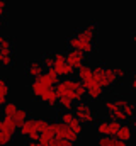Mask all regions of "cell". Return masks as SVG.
<instances>
[{
  "instance_id": "obj_1",
  "label": "cell",
  "mask_w": 136,
  "mask_h": 146,
  "mask_svg": "<svg viewBox=\"0 0 136 146\" xmlns=\"http://www.w3.org/2000/svg\"><path fill=\"white\" fill-rule=\"evenodd\" d=\"M92 75H94L95 83L101 85L102 88L112 87V85L117 82V78H116V75L112 72V68L104 66V65H95V66H92Z\"/></svg>"
},
{
  "instance_id": "obj_2",
  "label": "cell",
  "mask_w": 136,
  "mask_h": 146,
  "mask_svg": "<svg viewBox=\"0 0 136 146\" xmlns=\"http://www.w3.org/2000/svg\"><path fill=\"white\" fill-rule=\"evenodd\" d=\"M73 114L75 117L82 122V124H92L95 122V117H97V112L92 109V106L85 100H80V102H75L73 106Z\"/></svg>"
},
{
  "instance_id": "obj_3",
  "label": "cell",
  "mask_w": 136,
  "mask_h": 146,
  "mask_svg": "<svg viewBox=\"0 0 136 146\" xmlns=\"http://www.w3.org/2000/svg\"><path fill=\"white\" fill-rule=\"evenodd\" d=\"M49 127L53 129V133H55V138L56 139H67L70 143H77L78 141V134H75L70 127H68L67 124H63L61 121H53V122H49Z\"/></svg>"
},
{
  "instance_id": "obj_4",
  "label": "cell",
  "mask_w": 136,
  "mask_h": 146,
  "mask_svg": "<svg viewBox=\"0 0 136 146\" xmlns=\"http://www.w3.org/2000/svg\"><path fill=\"white\" fill-rule=\"evenodd\" d=\"M53 85H55V83H53V80L49 78V75H48V73L44 72L43 75H39L37 78H34L29 87H31V94H33L36 99H39L46 90L53 88Z\"/></svg>"
},
{
  "instance_id": "obj_5",
  "label": "cell",
  "mask_w": 136,
  "mask_h": 146,
  "mask_svg": "<svg viewBox=\"0 0 136 146\" xmlns=\"http://www.w3.org/2000/svg\"><path fill=\"white\" fill-rule=\"evenodd\" d=\"M77 85H78V78L77 80L75 78H63V80H60L56 83V87H55V92H56L58 99L67 97V99H71L73 100V94H75Z\"/></svg>"
},
{
  "instance_id": "obj_6",
  "label": "cell",
  "mask_w": 136,
  "mask_h": 146,
  "mask_svg": "<svg viewBox=\"0 0 136 146\" xmlns=\"http://www.w3.org/2000/svg\"><path fill=\"white\" fill-rule=\"evenodd\" d=\"M67 44H68V48H70V49H77V51H82L83 54L94 53V49H95V46H94V44L82 41L80 37H77L75 34H73V36H70V37L67 39Z\"/></svg>"
},
{
  "instance_id": "obj_7",
  "label": "cell",
  "mask_w": 136,
  "mask_h": 146,
  "mask_svg": "<svg viewBox=\"0 0 136 146\" xmlns=\"http://www.w3.org/2000/svg\"><path fill=\"white\" fill-rule=\"evenodd\" d=\"M75 36L80 37L82 41H85V42H90V44H94V41H95V36H97V22H89L85 27H82V29H78L77 33H75Z\"/></svg>"
},
{
  "instance_id": "obj_8",
  "label": "cell",
  "mask_w": 136,
  "mask_h": 146,
  "mask_svg": "<svg viewBox=\"0 0 136 146\" xmlns=\"http://www.w3.org/2000/svg\"><path fill=\"white\" fill-rule=\"evenodd\" d=\"M60 121L63 122V124H67L68 127L75 133V134H82V131H83V126H82V122L75 117V114L73 112H61L60 114Z\"/></svg>"
},
{
  "instance_id": "obj_9",
  "label": "cell",
  "mask_w": 136,
  "mask_h": 146,
  "mask_svg": "<svg viewBox=\"0 0 136 146\" xmlns=\"http://www.w3.org/2000/svg\"><path fill=\"white\" fill-rule=\"evenodd\" d=\"M19 133L27 138L29 141H37L39 139V133L36 131V126H34V117H27L26 122L19 127Z\"/></svg>"
},
{
  "instance_id": "obj_10",
  "label": "cell",
  "mask_w": 136,
  "mask_h": 146,
  "mask_svg": "<svg viewBox=\"0 0 136 146\" xmlns=\"http://www.w3.org/2000/svg\"><path fill=\"white\" fill-rule=\"evenodd\" d=\"M114 104L119 107V109L124 112V115L128 117V119H131V117H135V112H136V106L128 99V97H124V95H119V97H116L114 99Z\"/></svg>"
},
{
  "instance_id": "obj_11",
  "label": "cell",
  "mask_w": 136,
  "mask_h": 146,
  "mask_svg": "<svg viewBox=\"0 0 136 146\" xmlns=\"http://www.w3.org/2000/svg\"><path fill=\"white\" fill-rule=\"evenodd\" d=\"M65 60L73 70H78L85 63V54L82 51H77V49H68L65 53Z\"/></svg>"
},
{
  "instance_id": "obj_12",
  "label": "cell",
  "mask_w": 136,
  "mask_h": 146,
  "mask_svg": "<svg viewBox=\"0 0 136 146\" xmlns=\"http://www.w3.org/2000/svg\"><path fill=\"white\" fill-rule=\"evenodd\" d=\"M116 139H119V141H124V143H128L131 138H133V127L129 126V124H121V127H119V131L116 133V136H114Z\"/></svg>"
},
{
  "instance_id": "obj_13",
  "label": "cell",
  "mask_w": 136,
  "mask_h": 146,
  "mask_svg": "<svg viewBox=\"0 0 136 146\" xmlns=\"http://www.w3.org/2000/svg\"><path fill=\"white\" fill-rule=\"evenodd\" d=\"M26 73H27V76H33V78H37L39 75H43L44 73V66L41 65V61H31L27 66H26Z\"/></svg>"
},
{
  "instance_id": "obj_14",
  "label": "cell",
  "mask_w": 136,
  "mask_h": 146,
  "mask_svg": "<svg viewBox=\"0 0 136 146\" xmlns=\"http://www.w3.org/2000/svg\"><path fill=\"white\" fill-rule=\"evenodd\" d=\"M39 100L46 102L49 107H56V106H58V95H56L55 88H49V90H46V92H44V94L39 97Z\"/></svg>"
},
{
  "instance_id": "obj_15",
  "label": "cell",
  "mask_w": 136,
  "mask_h": 146,
  "mask_svg": "<svg viewBox=\"0 0 136 146\" xmlns=\"http://www.w3.org/2000/svg\"><path fill=\"white\" fill-rule=\"evenodd\" d=\"M85 94L92 99V100H97V99H101L102 95H104V88H102L101 85H97V83H94V85H89V87H85Z\"/></svg>"
},
{
  "instance_id": "obj_16",
  "label": "cell",
  "mask_w": 136,
  "mask_h": 146,
  "mask_svg": "<svg viewBox=\"0 0 136 146\" xmlns=\"http://www.w3.org/2000/svg\"><path fill=\"white\" fill-rule=\"evenodd\" d=\"M14 51L0 49V66H12L14 65Z\"/></svg>"
},
{
  "instance_id": "obj_17",
  "label": "cell",
  "mask_w": 136,
  "mask_h": 146,
  "mask_svg": "<svg viewBox=\"0 0 136 146\" xmlns=\"http://www.w3.org/2000/svg\"><path fill=\"white\" fill-rule=\"evenodd\" d=\"M77 75H78V80H80L82 83L87 82V80H90V78H92V66L87 65V63H83V65L77 70Z\"/></svg>"
},
{
  "instance_id": "obj_18",
  "label": "cell",
  "mask_w": 136,
  "mask_h": 146,
  "mask_svg": "<svg viewBox=\"0 0 136 146\" xmlns=\"http://www.w3.org/2000/svg\"><path fill=\"white\" fill-rule=\"evenodd\" d=\"M56 138H55V133H53V129L48 126L41 134H39V139H37V143H41V145H49V143H53Z\"/></svg>"
},
{
  "instance_id": "obj_19",
  "label": "cell",
  "mask_w": 136,
  "mask_h": 146,
  "mask_svg": "<svg viewBox=\"0 0 136 146\" xmlns=\"http://www.w3.org/2000/svg\"><path fill=\"white\" fill-rule=\"evenodd\" d=\"M9 92H10V87H9V82L0 76V107L7 102V97H9Z\"/></svg>"
},
{
  "instance_id": "obj_20",
  "label": "cell",
  "mask_w": 136,
  "mask_h": 146,
  "mask_svg": "<svg viewBox=\"0 0 136 146\" xmlns=\"http://www.w3.org/2000/svg\"><path fill=\"white\" fill-rule=\"evenodd\" d=\"M12 119H14V122H15V126H17V129L26 122V119H27V110L22 109V107H19V109L15 110V114L12 115Z\"/></svg>"
},
{
  "instance_id": "obj_21",
  "label": "cell",
  "mask_w": 136,
  "mask_h": 146,
  "mask_svg": "<svg viewBox=\"0 0 136 146\" xmlns=\"http://www.w3.org/2000/svg\"><path fill=\"white\" fill-rule=\"evenodd\" d=\"M19 109V106L15 104V102H12V100H7L3 106H2V114H3V117H12L14 114H15V110Z\"/></svg>"
},
{
  "instance_id": "obj_22",
  "label": "cell",
  "mask_w": 136,
  "mask_h": 146,
  "mask_svg": "<svg viewBox=\"0 0 136 146\" xmlns=\"http://www.w3.org/2000/svg\"><path fill=\"white\" fill-rule=\"evenodd\" d=\"M41 65L44 66V68H53L55 66V56H53V53H46V54H43V61H41Z\"/></svg>"
},
{
  "instance_id": "obj_23",
  "label": "cell",
  "mask_w": 136,
  "mask_h": 146,
  "mask_svg": "<svg viewBox=\"0 0 136 146\" xmlns=\"http://www.w3.org/2000/svg\"><path fill=\"white\" fill-rule=\"evenodd\" d=\"M97 133L101 136H107L109 134V121L107 119H102L97 122Z\"/></svg>"
},
{
  "instance_id": "obj_24",
  "label": "cell",
  "mask_w": 136,
  "mask_h": 146,
  "mask_svg": "<svg viewBox=\"0 0 136 146\" xmlns=\"http://www.w3.org/2000/svg\"><path fill=\"white\" fill-rule=\"evenodd\" d=\"M34 126H36V131L41 134L48 126H49V121H46V119H37V117H34Z\"/></svg>"
},
{
  "instance_id": "obj_25",
  "label": "cell",
  "mask_w": 136,
  "mask_h": 146,
  "mask_svg": "<svg viewBox=\"0 0 136 146\" xmlns=\"http://www.w3.org/2000/svg\"><path fill=\"white\" fill-rule=\"evenodd\" d=\"M119 127H121V122H117V121H112V119H109V134H107V136L114 138V136H116V133L119 131Z\"/></svg>"
},
{
  "instance_id": "obj_26",
  "label": "cell",
  "mask_w": 136,
  "mask_h": 146,
  "mask_svg": "<svg viewBox=\"0 0 136 146\" xmlns=\"http://www.w3.org/2000/svg\"><path fill=\"white\" fill-rule=\"evenodd\" d=\"M114 143H116V138H111V136H101L97 141L99 146H114Z\"/></svg>"
},
{
  "instance_id": "obj_27",
  "label": "cell",
  "mask_w": 136,
  "mask_h": 146,
  "mask_svg": "<svg viewBox=\"0 0 136 146\" xmlns=\"http://www.w3.org/2000/svg\"><path fill=\"white\" fill-rule=\"evenodd\" d=\"M112 72H114V75H116V78L119 80V78H124L126 75H128V70L124 68V66H114L112 68Z\"/></svg>"
},
{
  "instance_id": "obj_28",
  "label": "cell",
  "mask_w": 136,
  "mask_h": 146,
  "mask_svg": "<svg viewBox=\"0 0 136 146\" xmlns=\"http://www.w3.org/2000/svg\"><path fill=\"white\" fill-rule=\"evenodd\" d=\"M104 107H105V110H107L109 114H112V112H116V110L119 109V107L114 104V100H105V102H104Z\"/></svg>"
},
{
  "instance_id": "obj_29",
  "label": "cell",
  "mask_w": 136,
  "mask_h": 146,
  "mask_svg": "<svg viewBox=\"0 0 136 146\" xmlns=\"http://www.w3.org/2000/svg\"><path fill=\"white\" fill-rule=\"evenodd\" d=\"M46 73H48V75H49V78H51V80H53V83H55V85H56V83H58V82H60V76H58V73L55 72V70H53V68H49V70H46Z\"/></svg>"
},
{
  "instance_id": "obj_30",
  "label": "cell",
  "mask_w": 136,
  "mask_h": 146,
  "mask_svg": "<svg viewBox=\"0 0 136 146\" xmlns=\"http://www.w3.org/2000/svg\"><path fill=\"white\" fill-rule=\"evenodd\" d=\"M55 146H75V145L67 141V139H55Z\"/></svg>"
},
{
  "instance_id": "obj_31",
  "label": "cell",
  "mask_w": 136,
  "mask_h": 146,
  "mask_svg": "<svg viewBox=\"0 0 136 146\" xmlns=\"http://www.w3.org/2000/svg\"><path fill=\"white\" fill-rule=\"evenodd\" d=\"M7 0H0V19H2V15L5 14V10H7Z\"/></svg>"
},
{
  "instance_id": "obj_32",
  "label": "cell",
  "mask_w": 136,
  "mask_h": 146,
  "mask_svg": "<svg viewBox=\"0 0 136 146\" xmlns=\"http://www.w3.org/2000/svg\"><path fill=\"white\" fill-rule=\"evenodd\" d=\"M131 88L136 92V72L133 73V76H131Z\"/></svg>"
},
{
  "instance_id": "obj_33",
  "label": "cell",
  "mask_w": 136,
  "mask_h": 146,
  "mask_svg": "<svg viewBox=\"0 0 136 146\" xmlns=\"http://www.w3.org/2000/svg\"><path fill=\"white\" fill-rule=\"evenodd\" d=\"M114 146H129V145H128V143H124V141H119V139H116Z\"/></svg>"
},
{
  "instance_id": "obj_34",
  "label": "cell",
  "mask_w": 136,
  "mask_h": 146,
  "mask_svg": "<svg viewBox=\"0 0 136 146\" xmlns=\"http://www.w3.org/2000/svg\"><path fill=\"white\" fill-rule=\"evenodd\" d=\"M131 41L136 44V29H133V33H131Z\"/></svg>"
},
{
  "instance_id": "obj_35",
  "label": "cell",
  "mask_w": 136,
  "mask_h": 146,
  "mask_svg": "<svg viewBox=\"0 0 136 146\" xmlns=\"http://www.w3.org/2000/svg\"><path fill=\"white\" fill-rule=\"evenodd\" d=\"M131 127H135V129H136V119H135V122H133V126H131Z\"/></svg>"
}]
</instances>
